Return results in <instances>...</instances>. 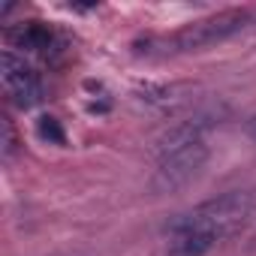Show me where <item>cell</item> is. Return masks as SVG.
Listing matches in <instances>:
<instances>
[{
	"mask_svg": "<svg viewBox=\"0 0 256 256\" xmlns=\"http://www.w3.org/2000/svg\"><path fill=\"white\" fill-rule=\"evenodd\" d=\"M256 217V196L253 193H223L211 202H202L196 205L193 211L181 214L178 220L169 223V232H193V229H202V232H217L220 238L244 229L250 220Z\"/></svg>",
	"mask_w": 256,
	"mask_h": 256,
	"instance_id": "1",
	"label": "cell"
},
{
	"mask_svg": "<svg viewBox=\"0 0 256 256\" xmlns=\"http://www.w3.org/2000/svg\"><path fill=\"white\" fill-rule=\"evenodd\" d=\"M0 78H4V88L16 96V102L22 108H30L40 102V82H36L34 70L24 64V58H18L10 48L0 54Z\"/></svg>",
	"mask_w": 256,
	"mask_h": 256,
	"instance_id": "5",
	"label": "cell"
},
{
	"mask_svg": "<svg viewBox=\"0 0 256 256\" xmlns=\"http://www.w3.org/2000/svg\"><path fill=\"white\" fill-rule=\"evenodd\" d=\"M250 136H253V139H256V118H253V120H250Z\"/></svg>",
	"mask_w": 256,
	"mask_h": 256,
	"instance_id": "11",
	"label": "cell"
},
{
	"mask_svg": "<svg viewBox=\"0 0 256 256\" xmlns=\"http://www.w3.org/2000/svg\"><path fill=\"white\" fill-rule=\"evenodd\" d=\"M136 90H139V96H142L145 102H151V106H169V102H175V88H172V84L145 82V84H139Z\"/></svg>",
	"mask_w": 256,
	"mask_h": 256,
	"instance_id": "7",
	"label": "cell"
},
{
	"mask_svg": "<svg viewBox=\"0 0 256 256\" xmlns=\"http://www.w3.org/2000/svg\"><path fill=\"white\" fill-rule=\"evenodd\" d=\"M18 42H22V46H28V48L42 52V48H48V46H52V34H48L42 24H30L28 30H22V34H18Z\"/></svg>",
	"mask_w": 256,
	"mask_h": 256,
	"instance_id": "8",
	"label": "cell"
},
{
	"mask_svg": "<svg viewBox=\"0 0 256 256\" xmlns=\"http://www.w3.org/2000/svg\"><path fill=\"white\" fill-rule=\"evenodd\" d=\"M217 124H220V112H217V108L196 112V114H190V118L172 124L169 130H163L154 151H157V157L163 160V157L178 154V151H184V148H190V145H199V142H205V133L214 130Z\"/></svg>",
	"mask_w": 256,
	"mask_h": 256,
	"instance_id": "3",
	"label": "cell"
},
{
	"mask_svg": "<svg viewBox=\"0 0 256 256\" xmlns=\"http://www.w3.org/2000/svg\"><path fill=\"white\" fill-rule=\"evenodd\" d=\"M205 160H208V145H205V142L190 145V148H184V151H178V154L163 157L160 166H157V172H154V181H151L154 193H172V190L184 187V184L202 169Z\"/></svg>",
	"mask_w": 256,
	"mask_h": 256,
	"instance_id": "4",
	"label": "cell"
},
{
	"mask_svg": "<svg viewBox=\"0 0 256 256\" xmlns=\"http://www.w3.org/2000/svg\"><path fill=\"white\" fill-rule=\"evenodd\" d=\"M247 22H250V16L244 10H229V12H220V16L187 24L184 30L175 34L172 42H175L178 52H199V48H208L214 42H223V40L235 36L238 30L247 28Z\"/></svg>",
	"mask_w": 256,
	"mask_h": 256,
	"instance_id": "2",
	"label": "cell"
},
{
	"mask_svg": "<svg viewBox=\"0 0 256 256\" xmlns=\"http://www.w3.org/2000/svg\"><path fill=\"white\" fill-rule=\"evenodd\" d=\"M0 130H4V157H12V130H10V120L0 124Z\"/></svg>",
	"mask_w": 256,
	"mask_h": 256,
	"instance_id": "10",
	"label": "cell"
},
{
	"mask_svg": "<svg viewBox=\"0 0 256 256\" xmlns=\"http://www.w3.org/2000/svg\"><path fill=\"white\" fill-rule=\"evenodd\" d=\"M40 136L42 139H48V142H54V145H64L66 142V136H64V130H60V124L54 120V118H40Z\"/></svg>",
	"mask_w": 256,
	"mask_h": 256,
	"instance_id": "9",
	"label": "cell"
},
{
	"mask_svg": "<svg viewBox=\"0 0 256 256\" xmlns=\"http://www.w3.org/2000/svg\"><path fill=\"white\" fill-rule=\"evenodd\" d=\"M220 241H223V238H220L217 232H202V229H193V232H175L166 256H208Z\"/></svg>",
	"mask_w": 256,
	"mask_h": 256,
	"instance_id": "6",
	"label": "cell"
}]
</instances>
